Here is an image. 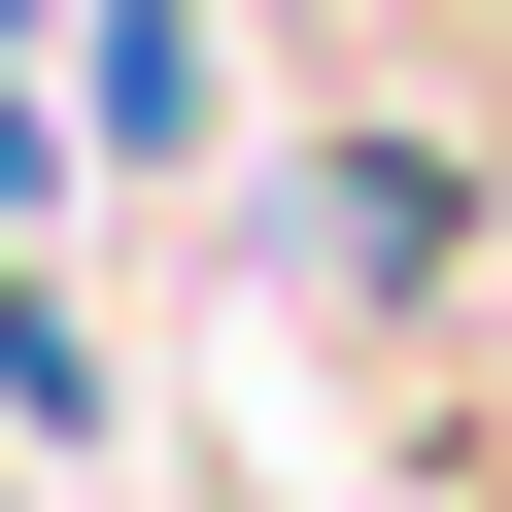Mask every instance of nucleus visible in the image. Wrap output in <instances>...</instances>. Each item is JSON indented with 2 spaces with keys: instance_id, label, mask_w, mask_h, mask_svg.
<instances>
[{
  "instance_id": "nucleus-2",
  "label": "nucleus",
  "mask_w": 512,
  "mask_h": 512,
  "mask_svg": "<svg viewBox=\"0 0 512 512\" xmlns=\"http://www.w3.org/2000/svg\"><path fill=\"white\" fill-rule=\"evenodd\" d=\"M0 444H35L69 512H137V376H103V274L69 239H0Z\"/></svg>"
},
{
  "instance_id": "nucleus-3",
  "label": "nucleus",
  "mask_w": 512,
  "mask_h": 512,
  "mask_svg": "<svg viewBox=\"0 0 512 512\" xmlns=\"http://www.w3.org/2000/svg\"><path fill=\"white\" fill-rule=\"evenodd\" d=\"M0 512H69V478H0Z\"/></svg>"
},
{
  "instance_id": "nucleus-1",
  "label": "nucleus",
  "mask_w": 512,
  "mask_h": 512,
  "mask_svg": "<svg viewBox=\"0 0 512 512\" xmlns=\"http://www.w3.org/2000/svg\"><path fill=\"white\" fill-rule=\"evenodd\" d=\"M239 308H274L376 444L478 410V308H512V69H308L239 137Z\"/></svg>"
}]
</instances>
